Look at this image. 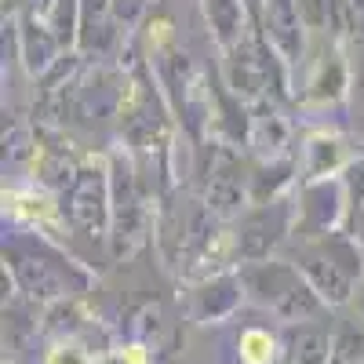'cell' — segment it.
I'll return each instance as SVG.
<instances>
[{"label":"cell","mask_w":364,"mask_h":364,"mask_svg":"<svg viewBox=\"0 0 364 364\" xmlns=\"http://www.w3.org/2000/svg\"><path fill=\"white\" fill-rule=\"evenodd\" d=\"M245 291L259 302L262 310H269L273 317H281L284 324H306L321 314L324 299L314 291V284L306 281L295 262H277V259H262L255 266H248L240 273Z\"/></svg>","instance_id":"obj_1"},{"label":"cell","mask_w":364,"mask_h":364,"mask_svg":"<svg viewBox=\"0 0 364 364\" xmlns=\"http://www.w3.org/2000/svg\"><path fill=\"white\" fill-rule=\"evenodd\" d=\"M295 266L306 273V281L314 284V291L324 302H331V306H339V302H346L357 291V281L364 273L360 248L353 245L350 237H339V233L310 240V245L302 248Z\"/></svg>","instance_id":"obj_2"},{"label":"cell","mask_w":364,"mask_h":364,"mask_svg":"<svg viewBox=\"0 0 364 364\" xmlns=\"http://www.w3.org/2000/svg\"><path fill=\"white\" fill-rule=\"evenodd\" d=\"M240 295H245V284H240V277H223V273H215L211 281H204L200 288H193L190 314H193V321H219V317H230V314L237 310Z\"/></svg>","instance_id":"obj_3"},{"label":"cell","mask_w":364,"mask_h":364,"mask_svg":"<svg viewBox=\"0 0 364 364\" xmlns=\"http://www.w3.org/2000/svg\"><path fill=\"white\" fill-rule=\"evenodd\" d=\"M331 343L321 328L314 324H291L281 343V360L277 364H331Z\"/></svg>","instance_id":"obj_4"},{"label":"cell","mask_w":364,"mask_h":364,"mask_svg":"<svg viewBox=\"0 0 364 364\" xmlns=\"http://www.w3.org/2000/svg\"><path fill=\"white\" fill-rule=\"evenodd\" d=\"M339 186L336 182H310L306 186V204H302V226L310 233L306 237H328V230L339 219Z\"/></svg>","instance_id":"obj_5"},{"label":"cell","mask_w":364,"mask_h":364,"mask_svg":"<svg viewBox=\"0 0 364 364\" xmlns=\"http://www.w3.org/2000/svg\"><path fill=\"white\" fill-rule=\"evenodd\" d=\"M350 161L346 154V142L339 135H314L306 142V178H324V175H336L343 164Z\"/></svg>","instance_id":"obj_6"},{"label":"cell","mask_w":364,"mask_h":364,"mask_svg":"<svg viewBox=\"0 0 364 364\" xmlns=\"http://www.w3.org/2000/svg\"><path fill=\"white\" fill-rule=\"evenodd\" d=\"M237 357H240V364H277L281 360V343L269 328L248 324L237 339Z\"/></svg>","instance_id":"obj_7"},{"label":"cell","mask_w":364,"mask_h":364,"mask_svg":"<svg viewBox=\"0 0 364 364\" xmlns=\"http://www.w3.org/2000/svg\"><path fill=\"white\" fill-rule=\"evenodd\" d=\"M44 364H95V353L77 339H58V343L48 346Z\"/></svg>","instance_id":"obj_8"},{"label":"cell","mask_w":364,"mask_h":364,"mask_svg":"<svg viewBox=\"0 0 364 364\" xmlns=\"http://www.w3.org/2000/svg\"><path fill=\"white\" fill-rule=\"evenodd\" d=\"M357 291H360V295H357V310H360V317H364V284H360Z\"/></svg>","instance_id":"obj_9"},{"label":"cell","mask_w":364,"mask_h":364,"mask_svg":"<svg viewBox=\"0 0 364 364\" xmlns=\"http://www.w3.org/2000/svg\"><path fill=\"white\" fill-rule=\"evenodd\" d=\"M4 364H11V360H4Z\"/></svg>","instance_id":"obj_10"}]
</instances>
